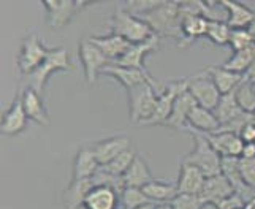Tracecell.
<instances>
[{
  "mask_svg": "<svg viewBox=\"0 0 255 209\" xmlns=\"http://www.w3.org/2000/svg\"><path fill=\"white\" fill-rule=\"evenodd\" d=\"M51 49L43 45V41L35 33H30L29 37H25L21 43L19 52L16 56V67L19 70V73L24 76L32 75L37 70L45 59L49 56Z\"/></svg>",
  "mask_w": 255,
  "mask_h": 209,
  "instance_id": "cell-7",
  "label": "cell"
},
{
  "mask_svg": "<svg viewBox=\"0 0 255 209\" xmlns=\"http://www.w3.org/2000/svg\"><path fill=\"white\" fill-rule=\"evenodd\" d=\"M230 35H232V27L227 22L222 21H209L208 22V30L206 37L219 46H225L230 43Z\"/></svg>",
  "mask_w": 255,
  "mask_h": 209,
  "instance_id": "cell-35",
  "label": "cell"
},
{
  "mask_svg": "<svg viewBox=\"0 0 255 209\" xmlns=\"http://www.w3.org/2000/svg\"><path fill=\"white\" fill-rule=\"evenodd\" d=\"M136 155H138V152L133 149V147H130V149H127V151H124L122 154H119L116 159L111 160L108 165H105L103 168L108 170L113 174H118V176H124L126 171L130 168V165L133 163Z\"/></svg>",
  "mask_w": 255,
  "mask_h": 209,
  "instance_id": "cell-36",
  "label": "cell"
},
{
  "mask_svg": "<svg viewBox=\"0 0 255 209\" xmlns=\"http://www.w3.org/2000/svg\"><path fill=\"white\" fill-rule=\"evenodd\" d=\"M240 171L246 186L255 192V159H241L240 157Z\"/></svg>",
  "mask_w": 255,
  "mask_h": 209,
  "instance_id": "cell-41",
  "label": "cell"
},
{
  "mask_svg": "<svg viewBox=\"0 0 255 209\" xmlns=\"http://www.w3.org/2000/svg\"><path fill=\"white\" fill-rule=\"evenodd\" d=\"M241 209H255V200H252V202H249L248 205H246L244 208H241Z\"/></svg>",
  "mask_w": 255,
  "mask_h": 209,
  "instance_id": "cell-48",
  "label": "cell"
},
{
  "mask_svg": "<svg viewBox=\"0 0 255 209\" xmlns=\"http://www.w3.org/2000/svg\"><path fill=\"white\" fill-rule=\"evenodd\" d=\"M182 17V38L179 48L189 46L192 41L206 35L208 19L203 16V2H181Z\"/></svg>",
  "mask_w": 255,
  "mask_h": 209,
  "instance_id": "cell-5",
  "label": "cell"
},
{
  "mask_svg": "<svg viewBox=\"0 0 255 209\" xmlns=\"http://www.w3.org/2000/svg\"><path fill=\"white\" fill-rule=\"evenodd\" d=\"M235 194V190L230 184V181H228L224 174H217V176H211V178H206L205 181V186L200 192V200L203 202L205 205H219L222 202V200L228 198L230 195Z\"/></svg>",
  "mask_w": 255,
  "mask_h": 209,
  "instance_id": "cell-14",
  "label": "cell"
},
{
  "mask_svg": "<svg viewBox=\"0 0 255 209\" xmlns=\"http://www.w3.org/2000/svg\"><path fill=\"white\" fill-rule=\"evenodd\" d=\"M159 37L182 38V17L181 2H160L154 10L141 16Z\"/></svg>",
  "mask_w": 255,
  "mask_h": 209,
  "instance_id": "cell-1",
  "label": "cell"
},
{
  "mask_svg": "<svg viewBox=\"0 0 255 209\" xmlns=\"http://www.w3.org/2000/svg\"><path fill=\"white\" fill-rule=\"evenodd\" d=\"M222 174L230 181L235 194L241 195L246 203L255 200V192L246 186L240 171V157H222Z\"/></svg>",
  "mask_w": 255,
  "mask_h": 209,
  "instance_id": "cell-17",
  "label": "cell"
},
{
  "mask_svg": "<svg viewBox=\"0 0 255 209\" xmlns=\"http://www.w3.org/2000/svg\"><path fill=\"white\" fill-rule=\"evenodd\" d=\"M105 75H110L111 78H114L116 81H119L122 86L126 87L127 91L133 89V87L143 84V83H152L155 86L157 81L151 76V73L147 70H138V68H128V67H119V65H108L103 70Z\"/></svg>",
  "mask_w": 255,
  "mask_h": 209,
  "instance_id": "cell-13",
  "label": "cell"
},
{
  "mask_svg": "<svg viewBox=\"0 0 255 209\" xmlns=\"http://www.w3.org/2000/svg\"><path fill=\"white\" fill-rule=\"evenodd\" d=\"M110 29L111 33L119 35V37L126 38L127 41L133 43V45L144 43L149 38H152L154 35H157L146 21H143L138 16L130 14L122 5L116 6V10H114L110 21Z\"/></svg>",
  "mask_w": 255,
  "mask_h": 209,
  "instance_id": "cell-2",
  "label": "cell"
},
{
  "mask_svg": "<svg viewBox=\"0 0 255 209\" xmlns=\"http://www.w3.org/2000/svg\"><path fill=\"white\" fill-rule=\"evenodd\" d=\"M154 203H151V205H144V206H139V208H136V209H154Z\"/></svg>",
  "mask_w": 255,
  "mask_h": 209,
  "instance_id": "cell-49",
  "label": "cell"
},
{
  "mask_svg": "<svg viewBox=\"0 0 255 209\" xmlns=\"http://www.w3.org/2000/svg\"><path fill=\"white\" fill-rule=\"evenodd\" d=\"M159 86L152 83H143L133 89L127 91L128 95V112L135 124L144 125L154 116L159 100Z\"/></svg>",
  "mask_w": 255,
  "mask_h": 209,
  "instance_id": "cell-3",
  "label": "cell"
},
{
  "mask_svg": "<svg viewBox=\"0 0 255 209\" xmlns=\"http://www.w3.org/2000/svg\"><path fill=\"white\" fill-rule=\"evenodd\" d=\"M160 2H154V0H130V2H127L124 5L126 10L133 14V16H138L141 17L144 16L146 13H149L151 10H154V8L159 5Z\"/></svg>",
  "mask_w": 255,
  "mask_h": 209,
  "instance_id": "cell-39",
  "label": "cell"
},
{
  "mask_svg": "<svg viewBox=\"0 0 255 209\" xmlns=\"http://www.w3.org/2000/svg\"><path fill=\"white\" fill-rule=\"evenodd\" d=\"M206 139L214 147L221 157H241L244 149V141L240 135L230 132H217L205 135Z\"/></svg>",
  "mask_w": 255,
  "mask_h": 209,
  "instance_id": "cell-19",
  "label": "cell"
},
{
  "mask_svg": "<svg viewBox=\"0 0 255 209\" xmlns=\"http://www.w3.org/2000/svg\"><path fill=\"white\" fill-rule=\"evenodd\" d=\"M154 209H173V205H171V202L170 203H157L154 206Z\"/></svg>",
  "mask_w": 255,
  "mask_h": 209,
  "instance_id": "cell-46",
  "label": "cell"
},
{
  "mask_svg": "<svg viewBox=\"0 0 255 209\" xmlns=\"http://www.w3.org/2000/svg\"><path fill=\"white\" fill-rule=\"evenodd\" d=\"M187 125L190 132L201 133V135H209V133H217L221 128V122L217 120L214 111H209L203 106L197 104L195 108L190 111Z\"/></svg>",
  "mask_w": 255,
  "mask_h": 209,
  "instance_id": "cell-21",
  "label": "cell"
},
{
  "mask_svg": "<svg viewBox=\"0 0 255 209\" xmlns=\"http://www.w3.org/2000/svg\"><path fill=\"white\" fill-rule=\"evenodd\" d=\"M249 30H251V33H252V38H254V43H255V21L249 25Z\"/></svg>",
  "mask_w": 255,
  "mask_h": 209,
  "instance_id": "cell-47",
  "label": "cell"
},
{
  "mask_svg": "<svg viewBox=\"0 0 255 209\" xmlns=\"http://www.w3.org/2000/svg\"><path fill=\"white\" fill-rule=\"evenodd\" d=\"M254 60H255V43L243 51L233 52V54L222 64V67H225L227 70H232L235 73L244 75L248 72V68L254 64Z\"/></svg>",
  "mask_w": 255,
  "mask_h": 209,
  "instance_id": "cell-32",
  "label": "cell"
},
{
  "mask_svg": "<svg viewBox=\"0 0 255 209\" xmlns=\"http://www.w3.org/2000/svg\"><path fill=\"white\" fill-rule=\"evenodd\" d=\"M121 205V195L116 190L107 186H95L86 202L83 205L84 209H118Z\"/></svg>",
  "mask_w": 255,
  "mask_h": 209,
  "instance_id": "cell-25",
  "label": "cell"
},
{
  "mask_svg": "<svg viewBox=\"0 0 255 209\" xmlns=\"http://www.w3.org/2000/svg\"><path fill=\"white\" fill-rule=\"evenodd\" d=\"M131 144H130V138L126 135H118V136H111L107 139H100L94 144H91V149L94 151L97 160L105 167L108 165L111 160H114L119 154H122L124 151L130 149Z\"/></svg>",
  "mask_w": 255,
  "mask_h": 209,
  "instance_id": "cell-12",
  "label": "cell"
},
{
  "mask_svg": "<svg viewBox=\"0 0 255 209\" xmlns=\"http://www.w3.org/2000/svg\"><path fill=\"white\" fill-rule=\"evenodd\" d=\"M78 54H80L81 64L84 68L86 81L89 84H94L97 81V76L103 73V70L113 64L111 60L103 54V51L99 46H95L89 38H84L80 43Z\"/></svg>",
  "mask_w": 255,
  "mask_h": 209,
  "instance_id": "cell-9",
  "label": "cell"
},
{
  "mask_svg": "<svg viewBox=\"0 0 255 209\" xmlns=\"http://www.w3.org/2000/svg\"><path fill=\"white\" fill-rule=\"evenodd\" d=\"M246 205H248V203H246V200L241 195L233 194L228 198L222 200V202L219 203V205H216V209H241Z\"/></svg>",
  "mask_w": 255,
  "mask_h": 209,
  "instance_id": "cell-42",
  "label": "cell"
},
{
  "mask_svg": "<svg viewBox=\"0 0 255 209\" xmlns=\"http://www.w3.org/2000/svg\"><path fill=\"white\" fill-rule=\"evenodd\" d=\"M221 3L228 13L227 24L232 29H249V25L255 21V13L244 3L230 0H221Z\"/></svg>",
  "mask_w": 255,
  "mask_h": 209,
  "instance_id": "cell-28",
  "label": "cell"
},
{
  "mask_svg": "<svg viewBox=\"0 0 255 209\" xmlns=\"http://www.w3.org/2000/svg\"><path fill=\"white\" fill-rule=\"evenodd\" d=\"M92 179H94V184L95 186H107V187H111L113 190H116L119 195L122 194V190L126 189L124 178L118 176V174L110 173L108 170H105L103 167L99 168V171L94 174Z\"/></svg>",
  "mask_w": 255,
  "mask_h": 209,
  "instance_id": "cell-37",
  "label": "cell"
},
{
  "mask_svg": "<svg viewBox=\"0 0 255 209\" xmlns=\"http://www.w3.org/2000/svg\"><path fill=\"white\" fill-rule=\"evenodd\" d=\"M252 117H254V119H252V120H254V122H255V112H254V114H252Z\"/></svg>",
  "mask_w": 255,
  "mask_h": 209,
  "instance_id": "cell-50",
  "label": "cell"
},
{
  "mask_svg": "<svg viewBox=\"0 0 255 209\" xmlns=\"http://www.w3.org/2000/svg\"><path fill=\"white\" fill-rule=\"evenodd\" d=\"M195 106H197V102L192 97L189 89L184 91L179 97L176 99L173 111H171L168 120L165 122V125L170 128H174V130H184L187 127V119H189L190 111Z\"/></svg>",
  "mask_w": 255,
  "mask_h": 209,
  "instance_id": "cell-22",
  "label": "cell"
},
{
  "mask_svg": "<svg viewBox=\"0 0 255 209\" xmlns=\"http://www.w3.org/2000/svg\"><path fill=\"white\" fill-rule=\"evenodd\" d=\"M254 86H255V84H254Z\"/></svg>",
  "mask_w": 255,
  "mask_h": 209,
  "instance_id": "cell-51",
  "label": "cell"
},
{
  "mask_svg": "<svg viewBox=\"0 0 255 209\" xmlns=\"http://www.w3.org/2000/svg\"><path fill=\"white\" fill-rule=\"evenodd\" d=\"M214 114H216L217 120L221 122V127L230 124V122H233L235 119H238L240 116L244 114V111L241 109L238 102H236L235 92L222 95L221 102H219V104L214 109Z\"/></svg>",
  "mask_w": 255,
  "mask_h": 209,
  "instance_id": "cell-31",
  "label": "cell"
},
{
  "mask_svg": "<svg viewBox=\"0 0 255 209\" xmlns=\"http://www.w3.org/2000/svg\"><path fill=\"white\" fill-rule=\"evenodd\" d=\"M241 159H255V143H244Z\"/></svg>",
  "mask_w": 255,
  "mask_h": 209,
  "instance_id": "cell-44",
  "label": "cell"
},
{
  "mask_svg": "<svg viewBox=\"0 0 255 209\" xmlns=\"http://www.w3.org/2000/svg\"><path fill=\"white\" fill-rule=\"evenodd\" d=\"M189 92L192 94V97L195 99L197 104H200V106H203L209 111H214L219 102L222 99L221 91L217 89L213 78H211L206 72L190 78Z\"/></svg>",
  "mask_w": 255,
  "mask_h": 209,
  "instance_id": "cell-10",
  "label": "cell"
},
{
  "mask_svg": "<svg viewBox=\"0 0 255 209\" xmlns=\"http://www.w3.org/2000/svg\"><path fill=\"white\" fill-rule=\"evenodd\" d=\"M95 187L94 179H72L70 184L67 186L65 192H64V206L65 209H78L80 206L84 205L89 192Z\"/></svg>",
  "mask_w": 255,
  "mask_h": 209,
  "instance_id": "cell-27",
  "label": "cell"
},
{
  "mask_svg": "<svg viewBox=\"0 0 255 209\" xmlns=\"http://www.w3.org/2000/svg\"><path fill=\"white\" fill-rule=\"evenodd\" d=\"M244 80H248L252 84H255V60H254V64L248 68V72L244 73Z\"/></svg>",
  "mask_w": 255,
  "mask_h": 209,
  "instance_id": "cell-45",
  "label": "cell"
},
{
  "mask_svg": "<svg viewBox=\"0 0 255 209\" xmlns=\"http://www.w3.org/2000/svg\"><path fill=\"white\" fill-rule=\"evenodd\" d=\"M27 120H29V117L24 111L21 94H17L16 99L11 103V106L3 112L2 122H0V130H2L3 135H8V136L17 135L25 130V127H27Z\"/></svg>",
  "mask_w": 255,
  "mask_h": 209,
  "instance_id": "cell-16",
  "label": "cell"
},
{
  "mask_svg": "<svg viewBox=\"0 0 255 209\" xmlns=\"http://www.w3.org/2000/svg\"><path fill=\"white\" fill-rule=\"evenodd\" d=\"M193 138V151L189 152L182 159V163H189L197 167L206 178L217 176L222 173V157L216 152V149L206 139L205 135L192 132Z\"/></svg>",
  "mask_w": 255,
  "mask_h": 209,
  "instance_id": "cell-4",
  "label": "cell"
},
{
  "mask_svg": "<svg viewBox=\"0 0 255 209\" xmlns=\"http://www.w3.org/2000/svg\"><path fill=\"white\" fill-rule=\"evenodd\" d=\"M122 178H124L126 187H138V189H143L146 184L154 181L151 170L147 167V162L144 160V157L141 154H138L135 157L133 163L130 165V168L126 171Z\"/></svg>",
  "mask_w": 255,
  "mask_h": 209,
  "instance_id": "cell-29",
  "label": "cell"
},
{
  "mask_svg": "<svg viewBox=\"0 0 255 209\" xmlns=\"http://www.w3.org/2000/svg\"><path fill=\"white\" fill-rule=\"evenodd\" d=\"M21 100L22 106L27 117L33 122H37L40 125H48L49 124V116L48 109L45 106V100H43L41 94L37 92L32 87H25L21 92Z\"/></svg>",
  "mask_w": 255,
  "mask_h": 209,
  "instance_id": "cell-20",
  "label": "cell"
},
{
  "mask_svg": "<svg viewBox=\"0 0 255 209\" xmlns=\"http://www.w3.org/2000/svg\"><path fill=\"white\" fill-rule=\"evenodd\" d=\"M86 5V2H75V0H43L48 22L52 29L65 27L73 19V16Z\"/></svg>",
  "mask_w": 255,
  "mask_h": 209,
  "instance_id": "cell-11",
  "label": "cell"
},
{
  "mask_svg": "<svg viewBox=\"0 0 255 209\" xmlns=\"http://www.w3.org/2000/svg\"><path fill=\"white\" fill-rule=\"evenodd\" d=\"M189 81L190 78H182V80H176L171 81L165 89L160 91L159 94V100H157V108L154 116L149 119L144 125H165V122L168 120L173 106H174V102L179 95L189 89Z\"/></svg>",
  "mask_w": 255,
  "mask_h": 209,
  "instance_id": "cell-8",
  "label": "cell"
},
{
  "mask_svg": "<svg viewBox=\"0 0 255 209\" xmlns=\"http://www.w3.org/2000/svg\"><path fill=\"white\" fill-rule=\"evenodd\" d=\"M62 70H72V60L65 48H54L51 49L49 56L32 75H29V87L35 89L43 95L45 86L49 80V76L56 72H62Z\"/></svg>",
  "mask_w": 255,
  "mask_h": 209,
  "instance_id": "cell-6",
  "label": "cell"
},
{
  "mask_svg": "<svg viewBox=\"0 0 255 209\" xmlns=\"http://www.w3.org/2000/svg\"><path fill=\"white\" fill-rule=\"evenodd\" d=\"M159 45H160V37H159V35H154L152 38H149L144 43H136V45H131V48L119 60H116L114 65L146 70V67H144V57L147 54H151L152 51L159 49Z\"/></svg>",
  "mask_w": 255,
  "mask_h": 209,
  "instance_id": "cell-15",
  "label": "cell"
},
{
  "mask_svg": "<svg viewBox=\"0 0 255 209\" xmlns=\"http://www.w3.org/2000/svg\"><path fill=\"white\" fill-rule=\"evenodd\" d=\"M205 72L213 78L214 84L217 86V89L221 91L222 95L235 92L240 87V84L244 81V75L235 73V72H232V70H227L222 65L208 67Z\"/></svg>",
  "mask_w": 255,
  "mask_h": 209,
  "instance_id": "cell-26",
  "label": "cell"
},
{
  "mask_svg": "<svg viewBox=\"0 0 255 209\" xmlns=\"http://www.w3.org/2000/svg\"><path fill=\"white\" fill-rule=\"evenodd\" d=\"M206 176L197 167L181 162L178 186V195H200L201 189L205 186Z\"/></svg>",
  "mask_w": 255,
  "mask_h": 209,
  "instance_id": "cell-18",
  "label": "cell"
},
{
  "mask_svg": "<svg viewBox=\"0 0 255 209\" xmlns=\"http://www.w3.org/2000/svg\"><path fill=\"white\" fill-rule=\"evenodd\" d=\"M230 48L233 49V52L236 51H243L246 48H249L254 45V38L249 29H232V35H230Z\"/></svg>",
  "mask_w": 255,
  "mask_h": 209,
  "instance_id": "cell-38",
  "label": "cell"
},
{
  "mask_svg": "<svg viewBox=\"0 0 255 209\" xmlns=\"http://www.w3.org/2000/svg\"><path fill=\"white\" fill-rule=\"evenodd\" d=\"M171 205L173 209H203L206 206L198 195H178Z\"/></svg>",
  "mask_w": 255,
  "mask_h": 209,
  "instance_id": "cell-40",
  "label": "cell"
},
{
  "mask_svg": "<svg viewBox=\"0 0 255 209\" xmlns=\"http://www.w3.org/2000/svg\"><path fill=\"white\" fill-rule=\"evenodd\" d=\"M151 203L152 202L146 197L143 189L126 187L124 190H122V194H121V206H122V209H136L139 206L151 205Z\"/></svg>",
  "mask_w": 255,
  "mask_h": 209,
  "instance_id": "cell-33",
  "label": "cell"
},
{
  "mask_svg": "<svg viewBox=\"0 0 255 209\" xmlns=\"http://www.w3.org/2000/svg\"><path fill=\"white\" fill-rule=\"evenodd\" d=\"M95 46H99L103 54L107 56L111 62L114 64L116 60H119L126 52L131 48L133 43L127 41L126 38L119 37L116 33H110V35H102V37H91L89 38Z\"/></svg>",
  "mask_w": 255,
  "mask_h": 209,
  "instance_id": "cell-24",
  "label": "cell"
},
{
  "mask_svg": "<svg viewBox=\"0 0 255 209\" xmlns=\"http://www.w3.org/2000/svg\"><path fill=\"white\" fill-rule=\"evenodd\" d=\"M102 165L97 160L94 151L91 146H83L78 149L75 160H73V171H72V179H89L99 171Z\"/></svg>",
  "mask_w": 255,
  "mask_h": 209,
  "instance_id": "cell-23",
  "label": "cell"
},
{
  "mask_svg": "<svg viewBox=\"0 0 255 209\" xmlns=\"http://www.w3.org/2000/svg\"><path fill=\"white\" fill-rule=\"evenodd\" d=\"M143 192L152 203H170L178 197V186L171 182L162 181H151L149 184L143 187Z\"/></svg>",
  "mask_w": 255,
  "mask_h": 209,
  "instance_id": "cell-30",
  "label": "cell"
},
{
  "mask_svg": "<svg viewBox=\"0 0 255 209\" xmlns=\"http://www.w3.org/2000/svg\"><path fill=\"white\" fill-rule=\"evenodd\" d=\"M235 95H236V102L241 106V109L244 112H249V114H254L255 112V86L244 80L238 89L235 91Z\"/></svg>",
  "mask_w": 255,
  "mask_h": 209,
  "instance_id": "cell-34",
  "label": "cell"
},
{
  "mask_svg": "<svg viewBox=\"0 0 255 209\" xmlns=\"http://www.w3.org/2000/svg\"><path fill=\"white\" fill-rule=\"evenodd\" d=\"M240 138L244 143H255V122H249L240 132Z\"/></svg>",
  "mask_w": 255,
  "mask_h": 209,
  "instance_id": "cell-43",
  "label": "cell"
}]
</instances>
